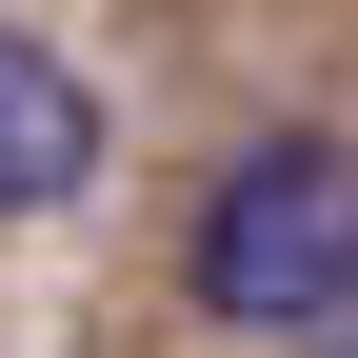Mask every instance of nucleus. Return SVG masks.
<instances>
[{
  "label": "nucleus",
  "instance_id": "1",
  "mask_svg": "<svg viewBox=\"0 0 358 358\" xmlns=\"http://www.w3.org/2000/svg\"><path fill=\"white\" fill-rule=\"evenodd\" d=\"M179 279H199L219 338H319L358 299V140H319V120L239 140L219 199H199V239H179Z\"/></svg>",
  "mask_w": 358,
  "mask_h": 358
},
{
  "label": "nucleus",
  "instance_id": "2",
  "mask_svg": "<svg viewBox=\"0 0 358 358\" xmlns=\"http://www.w3.org/2000/svg\"><path fill=\"white\" fill-rule=\"evenodd\" d=\"M80 179H100V100H80V60H60V40H20V20H0V219H60Z\"/></svg>",
  "mask_w": 358,
  "mask_h": 358
},
{
  "label": "nucleus",
  "instance_id": "3",
  "mask_svg": "<svg viewBox=\"0 0 358 358\" xmlns=\"http://www.w3.org/2000/svg\"><path fill=\"white\" fill-rule=\"evenodd\" d=\"M319 358H358V299H338V319H319Z\"/></svg>",
  "mask_w": 358,
  "mask_h": 358
}]
</instances>
